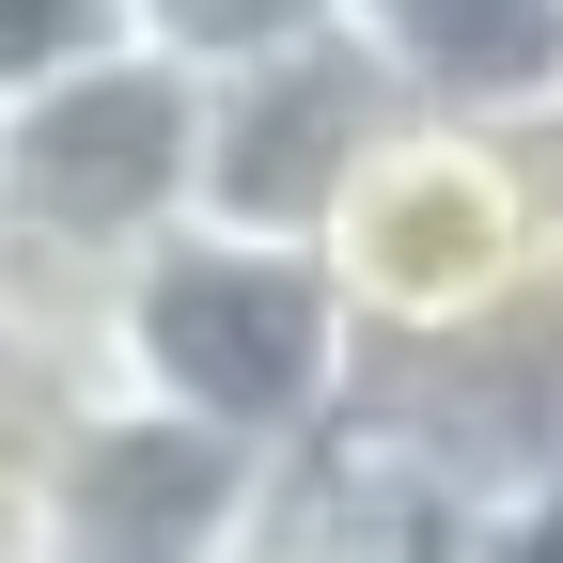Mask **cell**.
Here are the masks:
<instances>
[{
    "instance_id": "9",
    "label": "cell",
    "mask_w": 563,
    "mask_h": 563,
    "mask_svg": "<svg viewBox=\"0 0 563 563\" xmlns=\"http://www.w3.org/2000/svg\"><path fill=\"white\" fill-rule=\"evenodd\" d=\"M141 47H173L188 79H220V63H266V47H329L361 32V0H125Z\"/></svg>"
},
{
    "instance_id": "11",
    "label": "cell",
    "mask_w": 563,
    "mask_h": 563,
    "mask_svg": "<svg viewBox=\"0 0 563 563\" xmlns=\"http://www.w3.org/2000/svg\"><path fill=\"white\" fill-rule=\"evenodd\" d=\"M439 548H454V563H563V470H532L517 501H485V517H454Z\"/></svg>"
},
{
    "instance_id": "1",
    "label": "cell",
    "mask_w": 563,
    "mask_h": 563,
    "mask_svg": "<svg viewBox=\"0 0 563 563\" xmlns=\"http://www.w3.org/2000/svg\"><path fill=\"white\" fill-rule=\"evenodd\" d=\"M344 329L313 235H235V220H173L157 251H125L110 282V391L203 422L235 454H313L344 407Z\"/></svg>"
},
{
    "instance_id": "7",
    "label": "cell",
    "mask_w": 563,
    "mask_h": 563,
    "mask_svg": "<svg viewBox=\"0 0 563 563\" xmlns=\"http://www.w3.org/2000/svg\"><path fill=\"white\" fill-rule=\"evenodd\" d=\"M361 47L391 63L407 110H470V125L563 110V0H361Z\"/></svg>"
},
{
    "instance_id": "6",
    "label": "cell",
    "mask_w": 563,
    "mask_h": 563,
    "mask_svg": "<svg viewBox=\"0 0 563 563\" xmlns=\"http://www.w3.org/2000/svg\"><path fill=\"white\" fill-rule=\"evenodd\" d=\"M391 125V63L361 32L329 47H266L203 79V203L188 220H235V235H313L329 188L361 173V141Z\"/></svg>"
},
{
    "instance_id": "13",
    "label": "cell",
    "mask_w": 563,
    "mask_h": 563,
    "mask_svg": "<svg viewBox=\"0 0 563 563\" xmlns=\"http://www.w3.org/2000/svg\"><path fill=\"white\" fill-rule=\"evenodd\" d=\"M532 220H548V251H532L548 266V313H563V110L532 125Z\"/></svg>"
},
{
    "instance_id": "12",
    "label": "cell",
    "mask_w": 563,
    "mask_h": 563,
    "mask_svg": "<svg viewBox=\"0 0 563 563\" xmlns=\"http://www.w3.org/2000/svg\"><path fill=\"white\" fill-rule=\"evenodd\" d=\"M0 563H47V439H0Z\"/></svg>"
},
{
    "instance_id": "4",
    "label": "cell",
    "mask_w": 563,
    "mask_h": 563,
    "mask_svg": "<svg viewBox=\"0 0 563 563\" xmlns=\"http://www.w3.org/2000/svg\"><path fill=\"white\" fill-rule=\"evenodd\" d=\"M203 203V79L173 47H95L63 79L0 95V235L47 266L125 282V251H157Z\"/></svg>"
},
{
    "instance_id": "3",
    "label": "cell",
    "mask_w": 563,
    "mask_h": 563,
    "mask_svg": "<svg viewBox=\"0 0 563 563\" xmlns=\"http://www.w3.org/2000/svg\"><path fill=\"white\" fill-rule=\"evenodd\" d=\"M313 454L344 485H376L391 517H422V532H454L485 501H517L532 470H563V313H548V282L485 329L361 344Z\"/></svg>"
},
{
    "instance_id": "2",
    "label": "cell",
    "mask_w": 563,
    "mask_h": 563,
    "mask_svg": "<svg viewBox=\"0 0 563 563\" xmlns=\"http://www.w3.org/2000/svg\"><path fill=\"white\" fill-rule=\"evenodd\" d=\"M548 220H532V125H470V110H407L361 141V173L329 188L313 266L361 344H422V329H485L532 298Z\"/></svg>"
},
{
    "instance_id": "5",
    "label": "cell",
    "mask_w": 563,
    "mask_h": 563,
    "mask_svg": "<svg viewBox=\"0 0 563 563\" xmlns=\"http://www.w3.org/2000/svg\"><path fill=\"white\" fill-rule=\"evenodd\" d=\"M266 470L282 454H235L141 391H95L47 422V563H220Z\"/></svg>"
},
{
    "instance_id": "10",
    "label": "cell",
    "mask_w": 563,
    "mask_h": 563,
    "mask_svg": "<svg viewBox=\"0 0 563 563\" xmlns=\"http://www.w3.org/2000/svg\"><path fill=\"white\" fill-rule=\"evenodd\" d=\"M95 47H125V0H0V95L63 79V63H95Z\"/></svg>"
},
{
    "instance_id": "8",
    "label": "cell",
    "mask_w": 563,
    "mask_h": 563,
    "mask_svg": "<svg viewBox=\"0 0 563 563\" xmlns=\"http://www.w3.org/2000/svg\"><path fill=\"white\" fill-rule=\"evenodd\" d=\"M422 548H439V532L391 517L376 485H344L329 454H282V470H266V501L235 517L220 563H422Z\"/></svg>"
},
{
    "instance_id": "14",
    "label": "cell",
    "mask_w": 563,
    "mask_h": 563,
    "mask_svg": "<svg viewBox=\"0 0 563 563\" xmlns=\"http://www.w3.org/2000/svg\"><path fill=\"white\" fill-rule=\"evenodd\" d=\"M422 563H454V548H422Z\"/></svg>"
}]
</instances>
